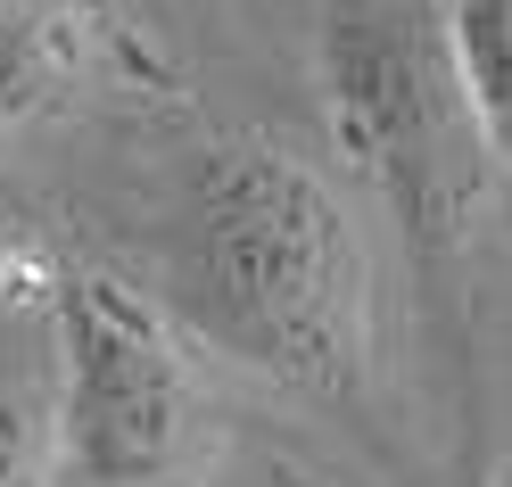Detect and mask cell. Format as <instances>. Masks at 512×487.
Segmentation results:
<instances>
[{"label":"cell","mask_w":512,"mask_h":487,"mask_svg":"<svg viewBox=\"0 0 512 487\" xmlns=\"http://www.w3.org/2000/svg\"><path fill=\"white\" fill-rule=\"evenodd\" d=\"M323 100L339 157L389 207L405 265L422 281V314L438 322L446 372L471 388V215L488 199V149L471 133L430 0H331L323 17Z\"/></svg>","instance_id":"2"},{"label":"cell","mask_w":512,"mask_h":487,"mask_svg":"<svg viewBox=\"0 0 512 487\" xmlns=\"http://www.w3.org/2000/svg\"><path fill=\"white\" fill-rule=\"evenodd\" d=\"M488 487H512V463H504V471H496V479H488Z\"/></svg>","instance_id":"7"},{"label":"cell","mask_w":512,"mask_h":487,"mask_svg":"<svg viewBox=\"0 0 512 487\" xmlns=\"http://www.w3.org/2000/svg\"><path fill=\"white\" fill-rule=\"evenodd\" d=\"M273 487H306V479H290V471H281V479H273Z\"/></svg>","instance_id":"8"},{"label":"cell","mask_w":512,"mask_h":487,"mask_svg":"<svg viewBox=\"0 0 512 487\" xmlns=\"http://www.w3.org/2000/svg\"><path fill=\"white\" fill-rule=\"evenodd\" d=\"M50 413L58 463L91 487H166L207 454L199 364L166 331V314L108 273L50 281Z\"/></svg>","instance_id":"3"},{"label":"cell","mask_w":512,"mask_h":487,"mask_svg":"<svg viewBox=\"0 0 512 487\" xmlns=\"http://www.w3.org/2000/svg\"><path fill=\"white\" fill-rule=\"evenodd\" d=\"M75 34L50 0H0V124H25L67 100Z\"/></svg>","instance_id":"6"},{"label":"cell","mask_w":512,"mask_h":487,"mask_svg":"<svg viewBox=\"0 0 512 487\" xmlns=\"http://www.w3.org/2000/svg\"><path fill=\"white\" fill-rule=\"evenodd\" d=\"M149 281L215 355L298 397L364 413L372 397V256L339 190L273 141H215L157 207Z\"/></svg>","instance_id":"1"},{"label":"cell","mask_w":512,"mask_h":487,"mask_svg":"<svg viewBox=\"0 0 512 487\" xmlns=\"http://www.w3.org/2000/svg\"><path fill=\"white\" fill-rule=\"evenodd\" d=\"M50 471H58L50 355H34L25 322L0 314V487H50Z\"/></svg>","instance_id":"5"},{"label":"cell","mask_w":512,"mask_h":487,"mask_svg":"<svg viewBox=\"0 0 512 487\" xmlns=\"http://www.w3.org/2000/svg\"><path fill=\"white\" fill-rule=\"evenodd\" d=\"M438 42L471 108V133L488 149V174L512 190V0H446Z\"/></svg>","instance_id":"4"}]
</instances>
